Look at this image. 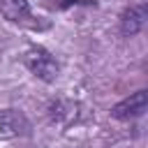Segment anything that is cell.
<instances>
[{
    "label": "cell",
    "mask_w": 148,
    "mask_h": 148,
    "mask_svg": "<svg viewBox=\"0 0 148 148\" xmlns=\"http://www.w3.org/2000/svg\"><path fill=\"white\" fill-rule=\"evenodd\" d=\"M23 62H25V67H28L37 79H42V81H46V83L56 81V76H58V62H56L53 56H51L46 49H42V46H30V49L25 51V56H23Z\"/></svg>",
    "instance_id": "cell-1"
},
{
    "label": "cell",
    "mask_w": 148,
    "mask_h": 148,
    "mask_svg": "<svg viewBox=\"0 0 148 148\" xmlns=\"http://www.w3.org/2000/svg\"><path fill=\"white\" fill-rule=\"evenodd\" d=\"M28 132V118L16 109L0 111V139H16Z\"/></svg>",
    "instance_id": "cell-5"
},
{
    "label": "cell",
    "mask_w": 148,
    "mask_h": 148,
    "mask_svg": "<svg viewBox=\"0 0 148 148\" xmlns=\"http://www.w3.org/2000/svg\"><path fill=\"white\" fill-rule=\"evenodd\" d=\"M146 109H148V90H136L130 97H125L123 102H118L111 109V116L118 120H130V118L141 116Z\"/></svg>",
    "instance_id": "cell-4"
},
{
    "label": "cell",
    "mask_w": 148,
    "mask_h": 148,
    "mask_svg": "<svg viewBox=\"0 0 148 148\" xmlns=\"http://www.w3.org/2000/svg\"><path fill=\"white\" fill-rule=\"evenodd\" d=\"M0 12L12 23H21V25H28V28H39V21H35V14H32L28 0H0Z\"/></svg>",
    "instance_id": "cell-3"
},
{
    "label": "cell",
    "mask_w": 148,
    "mask_h": 148,
    "mask_svg": "<svg viewBox=\"0 0 148 148\" xmlns=\"http://www.w3.org/2000/svg\"><path fill=\"white\" fill-rule=\"evenodd\" d=\"M148 23V0H134L120 14V32L132 37Z\"/></svg>",
    "instance_id": "cell-2"
}]
</instances>
